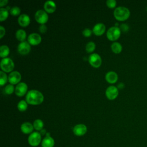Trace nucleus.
<instances>
[{
  "instance_id": "obj_38",
  "label": "nucleus",
  "mask_w": 147,
  "mask_h": 147,
  "mask_svg": "<svg viewBox=\"0 0 147 147\" xmlns=\"http://www.w3.org/2000/svg\"><path fill=\"white\" fill-rule=\"evenodd\" d=\"M146 11H147V6H146Z\"/></svg>"
},
{
  "instance_id": "obj_2",
  "label": "nucleus",
  "mask_w": 147,
  "mask_h": 147,
  "mask_svg": "<svg viewBox=\"0 0 147 147\" xmlns=\"http://www.w3.org/2000/svg\"><path fill=\"white\" fill-rule=\"evenodd\" d=\"M115 18L120 21H123L129 18L130 15L129 9L125 6H118L114 10Z\"/></svg>"
},
{
  "instance_id": "obj_5",
  "label": "nucleus",
  "mask_w": 147,
  "mask_h": 147,
  "mask_svg": "<svg viewBox=\"0 0 147 147\" xmlns=\"http://www.w3.org/2000/svg\"><path fill=\"white\" fill-rule=\"evenodd\" d=\"M28 141L32 146H37L41 142V135L37 131L32 133L28 137Z\"/></svg>"
},
{
  "instance_id": "obj_33",
  "label": "nucleus",
  "mask_w": 147,
  "mask_h": 147,
  "mask_svg": "<svg viewBox=\"0 0 147 147\" xmlns=\"http://www.w3.org/2000/svg\"><path fill=\"white\" fill-rule=\"evenodd\" d=\"M47 30V27L45 24H41L39 26V31L41 33H44Z\"/></svg>"
},
{
  "instance_id": "obj_37",
  "label": "nucleus",
  "mask_w": 147,
  "mask_h": 147,
  "mask_svg": "<svg viewBox=\"0 0 147 147\" xmlns=\"http://www.w3.org/2000/svg\"><path fill=\"white\" fill-rule=\"evenodd\" d=\"M40 133L41 134V135H43V134H44L45 133H46V131H45V130L42 129V130H41L40 131Z\"/></svg>"
},
{
  "instance_id": "obj_18",
  "label": "nucleus",
  "mask_w": 147,
  "mask_h": 147,
  "mask_svg": "<svg viewBox=\"0 0 147 147\" xmlns=\"http://www.w3.org/2000/svg\"><path fill=\"white\" fill-rule=\"evenodd\" d=\"M30 22V19L29 16L26 14H21L20 15L18 18V22L19 25L21 26L25 27L27 26Z\"/></svg>"
},
{
  "instance_id": "obj_28",
  "label": "nucleus",
  "mask_w": 147,
  "mask_h": 147,
  "mask_svg": "<svg viewBox=\"0 0 147 147\" xmlns=\"http://www.w3.org/2000/svg\"><path fill=\"white\" fill-rule=\"evenodd\" d=\"M14 91H15V88L14 87V86L11 84H7L4 88L5 93L7 95L11 94L14 92Z\"/></svg>"
},
{
  "instance_id": "obj_25",
  "label": "nucleus",
  "mask_w": 147,
  "mask_h": 147,
  "mask_svg": "<svg viewBox=\"0 0 147 147\" xmlns=\"http://www.w3.org/2000/svg\"><path fill=\"white\" fill-rule=\"evenodd\" d=\"M28 108V103L26 100H21L17 104V109L20 111H25Z\"/></svg>"
},
{
  "instance_id": "obj_1",
  "label": "nucleus",
  "mask_w": 147,
  "mask_h": 147,
  "mask_svg": "<svg viewBox=\"0 0 147 147\" xmlns=\"http://www.w3.org/2000/svg\"><path fill=\"white\" fill-rule=\"evenodd\" d=\"M44 100V95L36 90H29L26 95V101L28 104L37 105L41 104Z\"/></svg>"
},
{
  "instance_id": "obj_13",
  "label": "nucleus",
  "mask_w": 147,
  "mask_h": 147,
  "mask_svg": "<svg viewBox=\"0 0 147 147\" xmlns=\"http://www.w3.org/2000/svg\"><path fill=\"white\" fill-rule=\"evenodd\" d=\"M41 41V36L37 33H30L28 37V42L32 45L39 44Z\"/></svg>"
},
{
  "instance_id": "obj_15",
  "label": "nucleus",
  "mask_w": 147,
  "mask_h": 147,
  "mask_svg": "<svg viewBox=\"0 0 147 147\" xmlns=\"http://www.w3.org/2000/svg\"><path fill=\"white\" fill-rule=\"evenodd\" d=\"M106 30V26L104 24L99 22L95 24L92 29V32L96 36L102 35Z\"/></svg>"
},
{
  "instance_id": "obj_10",
  "label": "nucleus",
  "mask_w": 147,
  "mask_h": 147,
  "mask_svg": "<svg viewBox=\"0 0 147 147\" xmlns=\"http://www.w3.org/2000/svg\"><path fill=\"white\" fill-rule=\"evenodd\" d=\"M21 79V74L17 71H14L11 72L8 76V81L10 84L14 85L20 83Z\"/></svg>"
},
{
  "instance_id": "obj_34",
  "label": "nucleus",
  "mask_w": 147,
  "mask_h": 147,
  "mask_svg": "<svg viewBox=\"0 0 147 147\" xmlns=\"http://www.w3.org/2000/svg\"><path fill=\"white\" fill-rule=\"evenodd\" d=\"M5 29L3 26H0V38H2L5 34Z\"/></svg>"
},
{
  "instance_id": "obj_36",
  "label": "nucleus",
  "mask_w": 147,
  "mask_h": 147,
  "mask_svg": "<svg viewBox=\"0 0 147 147\" xmlns=\"http://www.w3.org/2000/svg\"><path fill=\"white\" fill-rule=\"evenodd\" d=\"M125 87V84L123 83H119L118 84V88H119V89H122L123 88Z\"/></svg>"
},
{
  "instance_id": "obj_23",
  "label": "nucleus",
  "mask_w": 147,
  "mask_h": 147,
  "mask_svg": "<svg viewBox=\"0 0 147 147\" xmlns=\"http://www.w3.org/2000/svg\"><path fill=\"white\" fill-rule=\"evenodd\" d=\"M34 129H36L37 131H41V130L43 129L44 127V123L42 120L40 119H37L34 120L33 123Z\"/></svg>"
},
{
  "instance_id": "obj_30",
  "label": "nucleus",
  "mask_w": 147,
  "mask_h": 147,
  "mask_svg": "<svg viewBox=\"0 0 147 147\" xmlns=\"http://www.w3.org/2000/svg\"><path fill=\"white\" fill-rule=\"evenodd\" d=\"M106 3L109 8H114L117 5V2L115 0H107Z\"/></svg>"
},
{
  "instance_id": "obj_21",
  "label": "nucleus",
  "mask_w": 147,
  "mask_h": 147,
  "mask_svg": "<svg viewBox=\"0 0 147 147\" xmlns=\"http://www.w3.org/2000/svg\"><path fill=\"white\" fill-rule=\"evenodd\" d=\"M111 48L114 53H119L122 50V46L119 42L115 41L111 44Z\"/></svg>"
},
{
  "instance_id": "obj_11",
  "label": "nucleus",
  "mask_w": 147,
  "mask_h": 147,
  "mask_svg": "<svg viewBox=\"0 0 147 147\" xmlns=\"http://www.w3.org/2000/svg\"><path fill=\"white\" fill-rule=\"evenodd\" d=\"M28 85L24 82H20L15 87V94L18 96H24L27 92Z\"/></svg>"
},
{
  "instance_id": "obj_32",
  "label": "nucleus",
  "mask_w": 147,
  "mask_h": 147,
  "mask_svg": "<svg viewBox=\"0 0 147 147\" xmlns=\"http://www.w3.org/2000/svg\"><path fill=\"white\" fill-rule=\"evenodd\" d=\"M119 29L121 32H127L129 29V26L126 24H122L119 26Z\"/></svg>"
},
{
  "instance_id": "obj_20",
  "label": "nucleus",
  "mask_w": 147,
  "mask_h": 147,
  "mask_svg": "<svg viewBox=\"0 0 147 147\" xmlns=\"http://www.w3.org/2000/svg\"><path fill=\"white\" fill-rule=\"evenodd\" d=\"M16 37L17 39L21 42L24 41L26 37V33L25 30L22 29H20L17 30L16 32Z\"/></svg>"
},
{
  "instance_id": "obj_19",
  "label": "nucleus",
  "mask_w": 147,
  "mask_h": 147,
  "mask_svg": "<svg viewBox=\"0 0 147 147\" xmlns=\"http://www.w3.org/2000/svg\"><path fill=\"white\" fill-rule=\"evenodd\" d=\"M34 127L33 124L29 122H25L21 125V130L24 134H31L33 133Z\"/></svg>"
},
{
  "instance_id": "obj_16",
  "label": "nucleus",
  "mask_w": 147,
  "mask_h": 147,
  "mask_svg": "<svg viewBox=\"0 0 147 147\" xmlns=\"http://www.w3.org/2000/svg\"><path fill=\"white\" fill-rule=\"evenodd\" d=\"M44 10L47 13H52L56 10V5L55 2H53V1L48 0L44 2Z\"/></svg>"
},
{
  "instance_id": "obj_6",
  "label": "nucleus",
  "mask_w": 147,
  "mask_h": 147,
  "mask_svg": "<svg viewBox=\"0 0 147 147\" xmlns=\"http://www.w3.org/2000/svg\"><path fill=\"white\" fill-rule=\"evenodd\" d=\"M34 18L38 23L41 25L45 24L48 20V15L45 10L39 9L35 13Z\"/></svg>"
},
{
  "instance_id": "obj_7",
  "label": "nucleus",
  "mask_w": 147,
  "mask_h": 147,
  "mask_svg": "<svg viewBox=\"0 0 147 147\" xmlns=\"http://www.w3.org/2000/svg\"><path fill=\"white\" fill-rule=\"evenodd\" d=\"M88 61L91 66L95 68H98L100 67L102 64V59L99 54L94 53L89 56Z\"/></svg>"
},
{
  "instance_id": "obj_14",
  "label": "nucleus",
  "mask_w": 147,
  "mask_h": 147,
  "mask_svg": "<svg viewBox=\"0 0 147 147\" xmlns=\"http://www.w3.org/2000/svg\"><path fill=\"white\" fill-rule=\"evenodd\" d=\"M55 145L54 139L50 136L49 133H46V137L41 141L42 147H53Z\"/></svg>"
},
{
  "instance_id": "obj_31",
  "label": "nucleus",
  "mask_w": 147,
  "mask_h": 147,
  "mask_svg": "<svg viewBox=\"0 0 147 147\" xmlns=\"http://www.w3.org/2000/svg\"><path fill=\"white\" fill-rule=\"evenodd\" d=\"M92 30L90 29H89V28H85L82 31V34L86 37H88L91 36V35L92 34Z\"/></svg>"
},
{
  "instance_id": "obj_8",
  "label": "nucleus",
  "mask_w": 147,
  "mask_h": 147,
  "mask_svg": "<svg viewBox=\"0 0 147 147\" xmlns=\"http://www.w3.org/2000/svg\"><path fill=\"white\" fill-rule=\"evenodd\" d=\"M118 88L114 86H109L105 92V94L106 97L110 100L115 99L118 95Z\"/></svg>"
},
{
  "instance_id": "obj_29",
  "label": "nucleus",
  "mask_w": 147,
  "mask_h": 147,
  "mask_svg": "<svg viewBox=\"0 0 147 147\" xmlns=\"http://www.w3.org/2000/svg\"><path fill=\"white\" fill-rule=\"evenodd\" d=\"M21 13V9L18 6H13L10 9V13L12 16H18Z\"/></svg>"
},
{
  "instance_id": "obj_35",
  "label": "nucleus",
  "mask_w": 147,
  "mask_h": 147,
  "mask_svg": "<svg viewBox=\"0 0 147 147\" xmlns=\"http://www.w3.org/2000/svg\"><path fill=\"white\" fill-rule=\"evenodd\" d=\"M9 2L8 0H1L0 1V7H2L3 6L6 5Z\"/></svg>"
},
{
  "instance_id": "obj_24",
  "label": "nucleus",
  "mask_w": 147,
  "mask_h": 147,
  "mask_svg": "<svg viewBox=\"0 0 147 147\" xmlns=\"http://www.w3.org/2000/svg\"><path fill=\"white\" fill-rule=\"evenodd\" d=\"M9 16V11L6 8H0V21H3L6 20Z\"/></svg>"
},
{
  "instance_id": "obj_22",
  "label": "nucleus",
  "mask_w": 147,
  "mask_h": 147,
  "mask_svg": "<svg viewBox=\"0 0 147 147\" xmlns=\"http://www.w3.org/2000/svg\"><path fill=\"white\" fill-rule=\"evenodd\" d=\"M10 53V49L6 45H2L0 47V56L2 58L7 57Z\"/></svg>"
},
{
  "instance_id": "obj_26",
  "label": "nucleus",
  "mask_w": 147,
  "mask_h": 147,
  "mask_svg": "<svg viewBox=\"0 0 147 147\" xmlns=\"http://www.w3.org/2000/svg\"><path fill=\"white\" fill-rule=\"evenodd\" d=\"M95 44L93 41H90L86 45V50L88 53L92 52L95 49Z\"/></svg>"
},
{
  "instance_id": "obj_9",
  "label": "nucleus",
  "mask_w": 147,
  "mask_h": 147,
  "mask_svg": "<svg viewBox=\"0 0 147 147\" xmlns=\"http://www.w3.org/2000/svg\"><path fill=\"white\" fill-rule=\"evenodd\" d=\"M31 49L30 44L26 41L21 42L17 47V51L18 53L22 55L28 54Z\"/></svg>"
},
{
  "instance_id": "obj_17",
  "label": "nucleus",
  "mask_w": 147,
  "mask_h": 147,
  "mask_svg": "<svg viewBox=\"0 0 147 147\" xmlns=\"http://www.w3.org/2000/svg\"><path fill=\"white\" fill-rule=\"evenodd\" d=\"M118 75L114 71H109L105 75V79L106 81L110 84H114L116 83L118 80Z\"/></svg>"
},
{
  "instance_id": "obj_3",
  "label": "nucleus",
  "mask_w": 147,
  "mask_h": 147,
  "mask_svg": "<svg viewBox=\"0 0 147 147\" xmlns=\"http://www.w3.org/2000/svg\"><path fill=\"white\" fill-rule=\"evenodd\" d=\"M0 66L2 71L5 72H9L14 69V63L11 58L5 57L1 60Z\"/></svg>"
},
{
  "instance_id": "obj_12",
  "label": "nucleus",
  "mask_w": 147,
  "mask_h": 147,
  "mask_svg": "<svg viewBox=\"0 0 147 147\" xmlns=\"http://www.w3.org/2000/svg\"><path fill=\"white\" fill-rule=\"evenodd\" d=\"M73 133L76 136H84L87 131V127L84 124L80 123L75 125L73 128Z\"/></svg>"
},
{
  "instance_id": "obj_27",
  "label": "nucleus",
  "mask_w": 147,
  "mask_h": 147,
  "mask_svg": "<svg viewBox=\"0 0 147 147\" xmlns=\"http://www.w3.org/2000/svg\"><path fill=\"white\" fill-rule=\"evenodd\" d=\"M8 80V77L7 76L6 73L2 71H0V85L1 86H3L7 82Z\"/></svg>"
},
{
  "instance_id": "obj_4",
  "label": "nucleus",
  "mask_w": 147,
  "mask_h": 147,
  "mask_svg": "<svg viewBox=\"0 0 147 147\" xmlns=\"http://www.w3.org/2000/svg\"><path fill=\"white\" fill-rule=\"evenodd\" d=\"M121 31L119 27L111 26L107 31L106 36L110 41H115L118 39L121 36Z\"/></svg>"
}]
</instances>
